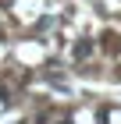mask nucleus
Instances as JSON below:
<instances>
[{
    "label": "nucleus",
    "instance_id": "f257e3e1",
    "mask_svg": "<svg viewBox=\"0 0 121 124\" xmlns=\"http://www.w3.org/2000/svg\"><path fill=\"white\" fill-rule=\"evenodd\" d=\"M103 39H107V50H111V53H118V50H121V43H118V36H114V32H107Z\"/></svg>",
    "mask_w": 121,
    "mask_h": 124
},
{
    "label": "nucleus",
    "instance_id": "f03ea898",
    "mask_svg": "<svg viewBox=\"0 0 121 124\" xmlns=\"http://www.w3.org/2000/svg\"><path fill=\"white\" fill-rule=\"evenodd\" d=\"M89 50H93V43H85V39H82V43H78V46H75V57H85V53H89Z\"/></svg>",
    "mask_w": 121,
    "mask_h": 124
},
{
    "label": "nucleus",
    "instance_id": "7ed1b4c3",
    "mask_svg": "<svg viewBox=\"0 0 121 124\" xmlns=\"http://www.w3.org/2000/svg\"><path fill=\"white\" fill-rule=\"evenodd\" d=\"M61 124H68V121H61Z\"/></svg>",
    "mask_w": 121,
    "mask_h": 124
}]
</instances>
